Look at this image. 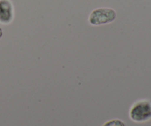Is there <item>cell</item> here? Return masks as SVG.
<instances>
[{"label": "cell", "mask_w": 151, "mask_h": 126, "mask_svg": "<svg viewBox=\"0 0 151 126\" xmlns=\"http://www.w3.org/2000/svg\"><path fill=\"white\" fill-rule=\"evenodd\" d=\"M3 35V31H2V29H1V27H0V39L1 38V37H2Z\"/></svg>", "instance_id": "obj_5"}, {"label": "cell", "mask_w": 151, "mask_h": 126, "mask_svg": "<svg viewBox=\"0 0 151 126\" xmlns=\"http://www.w3.org/2000/svg\"><path fill=\"white\" fill-rule=\"evenodd\" d=\"M102 126H126V125L121 120L113 119L105 122Z\"/></svg>", "instance_id": "obj_4"}, {"label": "cell", "mask_w": 151, "mask_h": 126, "mask_svg": "<svg viewBox=\"0 0 151 126\" xmlns=\"http://www.w3.org/2000/svg\"><path fill=\"white\" fill-rule=\"evenodd\" d=\"M116 19V13L114 9L100 7L91 11L88 16V22L94 26H99L111 23Z\"/></svg>", "instance_id": "obj_2"}, {"label": "cell", "mask_w": 151, "mask_h": 126, "mask_svg": "<svg viewBox=\"0 0 151 126\" xmlns=\"http://www.w3.org/2000/svg\"><path fill=\"white\" fill-rule=\"evenodd\" d=\"M14 18V9L10 0H0V24H9Z\"/></svg>", "instance_id": "obj_3"}, {"label": "cell", "mask_w": 151, "mask_h": 126, "mask_svg": "<svg viewBox=\"0 0 151 126\" xmlns=\"http://www.w3.org/2000/svg\"><path fill=\"white\" fill-rule=\"evenodd\" d=\"M131 120L136 122H144L151 119V102L141 100L131 106L129 112Z\"/></svg>", "instance_id": "obj_1"}]
</instances>
